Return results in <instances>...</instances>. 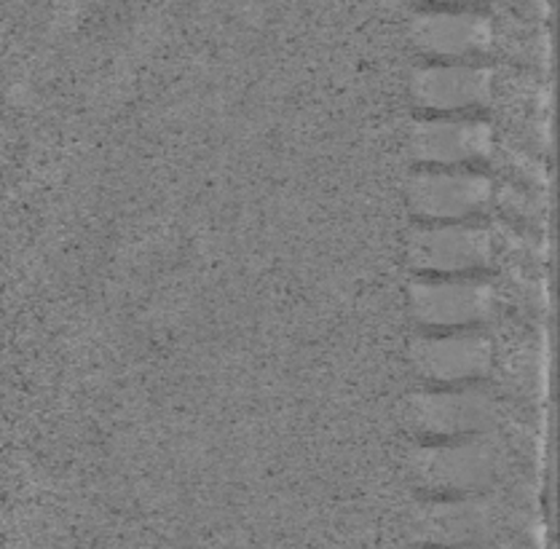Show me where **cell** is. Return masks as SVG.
<instances>
[{
    "mask_svg": "<svg viewBox=\"0 0 560 549\" xmlns=\"http://www.w3.org/2000/svg\"><path fill=\"white\" fill-rule=\"evenodd\" d=\"M493 75L475 65H429L413 79V97L429 110L456 113L480 107L491 97Z\"/></svg>",
    "mask_w": 560,
    "mask_h": 549,
    "instance_id": "8",
    "label": "cell"
},
{
    "mask_svg": "<svg viewBox=\"0 0 560 549\" xmlns=\"http://www.w3.org/2000/svg\"><path fill=\"white\" fill-rule=\"evenodd\" d=\"M413 314L429 327L478 325L493 308V290L467 277H438L410 288Z\"/></svg>",
    "mask_w": 560,
    "mask_h": 549,
    "instance_id": "5",
    "label": "cell"
},
{
    "mask_svg": "<svg viewBox=\"0 0 560 549\" xmlns=\"http://www.w3.org/2000/svg\"><path fill=\"white\" fill-rule=\"evenodd\" d=\"M491 196V183L467 170H424L410 177L408 205L416 214L440 223H458L480 210Z\"/></svg>",
    "mask_w": 560,
    "mask_h": 549,
    "instance_id": "3",
    "label": "cell"
},
{
    "mask_svg": "<svg viewBox=\"0 0 560 549\" xmlns=\"http://www.w3.org/2000/svg\"><path fill=\"white\" fill-rule=\"evenodd\" d=\"M491 260V234L475 225L443 223L410 238V262L432 277H469Z\"/></svg>",
    "mask_w": 560,
    "mask_h": 549,
    "instance_id": "2",
    "label": "cell"
},
{
    "mask_svg": "<svg viewBox=\"0 0 560 549\" xmlns=\"http://www.w3.org/2000/svg\"><path fill=\"white\" fill-rule=\"evenodd\" d=\"M419 539L438 549H469L491 530V512L472 497L445 499L429 504L416 521Z\"/></svg>",
    "mask_w": 560,
    "mask_h": 549,
    "instance_id": "9",
    "label": "cell"
},
{
    "mask_svg": "<svg viewBox=\"0 0 560 549\" xmlns=\"http://www.w3.org/2000/svg\"><path fill=\"white\" fill-rule=\"evenodd\" d=\"M413 362L427 381L462 386L482 378L491 370L493 349L480 332L458 330L451 336L427 338L416 343Z\"/></svg>",
    "mask_w": 560,
    "mask_h": 549,
    "instance_id": "7",
    "label": "cell"
},
{
    "mask_svg": "<svg viewBox=\"0 0 560 549\" xmlns=\"http://www.w3.org/2000/svg\"><path fill=\"white\" fill-rule=\"evenodd\" d=\"M410 145L429 170H462L491 153V129L472 118H432L413 129Z\"/></svg>",
    "mask_w": 560,
    "mask_h": 549,
    "instance_id": "6",
    "label": "cell"
},
{
    "mask_svg": "<svg viewBox=\"0 0 560 549\" xmlns=\"http://www.w3.org/2000/svg\"><path fill=\"white\" fill-rule=\"evenodd\" d=\"M408 419L424 434L462 440L486 434L497 421V410L478 389H448L410 399Z\"/></svg>",
    "mask_w": 560,
    "mask_h": 549,
    "instance_id": "4",
    "label": "cell"
},
{
    "mask_svg": "<svg viewBox=\"0 0 560 549\" xmlns=\"http://www.w3.org/2000/svg\"><path fill=\"white\" fill-rule=\"evenodd\" d=\"M416 46L432 57L464 59L488 49L491 25L469 11H432L416 20Z\"/></svg>",
    "mask_w": 560,
    "mask_h": 549,
    "instance_id": "10",
    "label": "cell"
},
{
    "mask_svg": "<svg viewBox=\"0 0 560 549\" xmlns=\"http://www.w3.org/2000/svg\"><path fill=\"white\" fill-rule=\"evenodd\" d=\"M438 3H464V0H438Z\"/></svg>",
    "mask_w": 560,
    "mask_h": 549,
    "instance_id": "11",
    "label": "cell"
},
{
    "mask_svg": "<svg viewBox=\"0 0 560 549\" xmlns=\"http://www.w3.org/2000/svg\"><path fill=\"white\" fill-rule=\"evenodd\" d=\"M416 480L432 493H445L451 499L472 497L486 491L502 471V451L493 440L475 434L448 445H432L416 453Z\"/></svg>",
    "mask_w": 560,
    "mask_h": 549,
    "instance_id": "1",
    "label": "cell"
}]
</instances>
